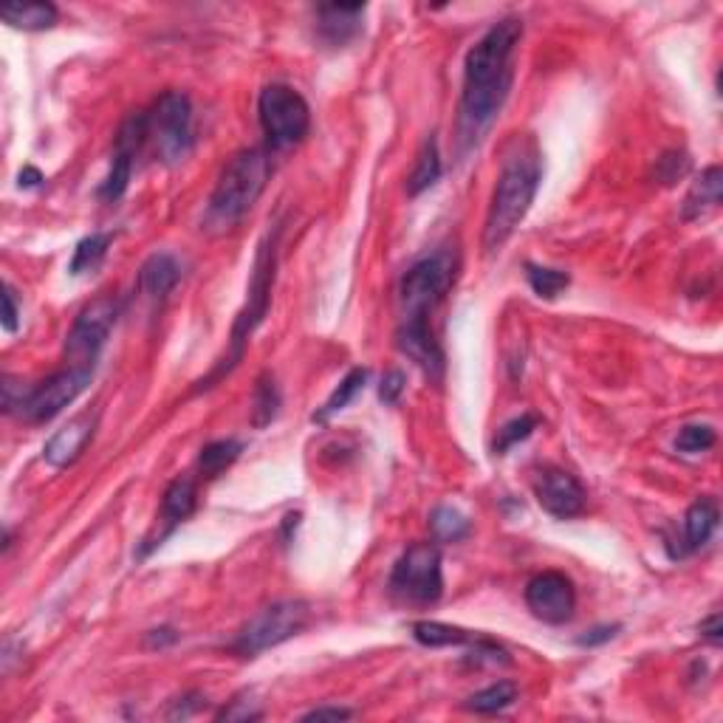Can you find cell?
<instances>
[{"mask_svg": "<svg viewBox=\"0 0 723 723\" xmlns=\"http://www.w3.org/2000/svg\"><path fill=\"white\" fill-rule=\"evenodd\" d=\"M278 244H280V224H274V229L266 233V238L260 240L258 255H255L252 266V280H249V292H246V306L240 308V314L233 323V337H229V353L221 365H215V371L206 379L199 382V391L213 387L215 379L226 376L244 359L246 346H249V337L258 331V326L269 314V303H272V289L274 278H278Z\"/></svg>", "mask_w": 723, "mask_h": 723, "instance_id": "obj_4", "label": "cell"}, {"mask_svg": "<svg viewBox=\"0 0 723 723\" xmlns=\"http://www.w3.org/2000/svg\"><path fill=\"white\" fill-rule=\"evenodd\" d=\"M258 718H263V712L252 710V703L246 707L244 701H233L218 712V721H258Z\"/></svg>", "mask_w": 723, "mask_h": 723, "instance_id": "obj_36", "label": "cell"}, {"mask_svg": "<svg viewBox=\"0 0 723 723\" xmlns=\"http://www.w3.org/2000/svg\"><path fill=\"white\" fill-rule=\"evenodd\" d=\"M365 382H368V368H353V371L348 373L342 382H339L337 391L328 396V402L323 405V410L314 413V421H317V425H326L328 418L337 416L339 410H346V407L351 405L353 398H357V393L365 387Z\"/></svg>", "mask_w": 723, "mask_h": 723, "instance_id": "obj_27", "label": "cell"}, {"mask_svg": "<svg viewBox=\"0 0 723 723\" xmlns=\"http://www.w3.org/2000/svg\"><path fill=\"white\" fill-rule=\"evenodd\" d=\"M430 529L432 534H436V540H441V543H461L464 538H470L472 523L459 509L439 506V509H432L430 515Z\"/></svg>", "mask_w": 723, "mask_h": 723, "instance_id": "obj_29", "label": "cell"}, {"mask_svg": "<svg viewBox=\"0 0 723 723\" xmlns=\"http://www.w3.org/2000/svg\"><path fill=\"white\" fill-rule=\"evenodd\" d=\"M116 319H120V300L111 294L91 300L80 312V317L74 319L71 331L66 337V368L88 373L97 371L100 353L116 326Z\"/></svg>", "mask_w": 723, "mask_h": 723, "instance_id": "obj_10", "label": "cell"}, {"mask_svg": "<svg viewBox=\"0 0 723 723\" xmlns=\"http://www.w3.org/2000/svg\"><path fill=\"white\" fill-rule=\"evenodd\" d=\"M0 21L9 23L12 29H21V32H46V29L57 26L60 12H57L54 3H46V0L3 3V7H0Z\"/></svg>", "mask_w": 723, "mask_h": 723, "instance_id": "obj_22", "label": "cell"}, {"mask_svg": "<svg viewBox=\"0 0 723 723\" xmlns=\"http://www.w3.org/2000/svg\"><path fill=\"white\" fill-rule=\"evenodd\" d=\"M721 199H723V173L721 167L712 165L692 181L690 193L684 199L681 215L687 221L701 218V215H707L710 210H718V206H721Z\"/></svg>", "mask_w": 723, "mask_h": 723, "instance_id": "obj_21", "label": "cell"}, {"mask_svg": "<svg viewBox=\"0 0 723 723\" xmlns=\"http://www.w3.org/2000/svg\"><path fill=\"white\" fill-rule=\"evenodd\" d=\"M441 173H444V165H441L439 139L430 136V139L421 145V154H418L416 167H413L410 179H407V195L416 199V195L427 193V190L441 179Z\"/></svg>", "mask_w": 723, "mask_h": 723, "instance_id": "obj_24", "label": "cell"}, {"mask_svg": "<svg viewBox=\"0 0 723 723\" xmlns=\"http://www.w3.org/2000/svg\"><path fill=\"white\" fill-rule=\"evenodd\" d=\"M540 181H543V159H540V150L534 142L518 145L515 154L506 156L504 170H500L498 184H495V193H492L489 213H486V255H495L498 249H504L506 240L523 224L531 204L538 199Z\"/></svg>", "mask_w": 723, "mask_h": 723, "instance_id": "obj_2", "label": "cell"}, {"mask_svg": "<svg viewBox=\"0 0 723 723\" xmlns=\"http://www.w3.org/2000/svg\"><path fill=\"white\" fill-rule=\"evenodd\" d=\"M687 170H690V159H687V156L664 154L662 159H658L656 176H658V181H664V184H676L681 176H687Z\"/></svg>", "mask_w": 723, "mask_h": 723, "instance_id": "obj_34", "label": "cell"}, {"mask_svg": "<svg viewBox=\"0 0 723 723\" xmlns=\"http://www.w3.org/2000/svg\"><path fill=\"white\" fill-rule=\"evenodd\" d=\"M280 413V387L274 382L272 373H260L258 385H255V402H252V425L263 430L266 425H272Z\"/></svg>", "mask_w": 723, "mask_h": 723, "instance_id": "obj_28", "label": "cell"}, {"mask_svg": "<svg viewBox=\"0 0 723 723\" xmlns=\"http://www.w3.org/2000/svg\"><path fill=\"white\" fill-rule=\"evenodd\" d=\"M179 642V633L176 631H170V628H159V631H150L147 633V647H170V644H176Z\"/></svg>", "mask_w": 723, "mask_h": 723, "instance_id": "obj_41", "label": "cell"}, {"mask_svg": "<svg viewBox=\"0 0 723 723\" xmlns=\"http://www.w3.org/2000/svg\"><path fill=\"white\" fill-rule=\"evenodd\" d=\"M413 639L418 644H425V647H432V651H439V647H475L478 642V633L464 631V628H455V624H444V622H416L413 624Z\"/></svg>", "mask_w": 723, "mask_h": 723, "instance_id": "obj_23", "label": "cell"}, {"mask_svg": "<svg viewBox=\"0 0 723 723\" xmlns=\"http://www.w3.org/2000/svg\"><path fill=\"white\" fill-rule=\"evenodd\" d=\"M391 591L407 605H436L444 594L441 551L432 543H416L396 560L391 574Z\"/></svg>", "mask_w": 723, "mask_h": 723, "instance_id": "obj_9", "label": "cell"}, {"mask_svg": "<svg viewBox=\"0 0 723 723\" xmlns=\"http://www.w3.org/2000/svg\"><path fill=\"white\" fill-rule=\"evenodd\" d=\"M715 441H718L715 427H710V425H687V427H681V432H678L676 450L687 452V455H698V452L712 450V447H715Z\"/></svg>", "mask_w": 723, "mask_h": 723, "instance_id": "obj_33", "label": "cell"}, {"mask_svg": "<svg viewBox=\"0 0 723 723\" xmlns=\"http://www.w3.org/2000/svg\"><path fill=\"white\" fill-rule=\"evenodd\" d=\"M93 373L77 371V368H63L54 376H48L46 382L34 385L26 391V398L21 405V416L34 421V425H43V421H52L57 413L66 410L74 398L80 396L88 385H91Z\"/></svg>", "mask_w": 723, "mask_h": 723, "instance_id": "obj_12", "label": "cell"}, {"mask_svg": "<svg viewBox=\"0 0 723 723\" xmlns=\"http://www.w3.org/2000/svg\"><path fill=\"white\" fill-rule=\"evenodd\" d=\"M308 617H312V611H308V605L303 599H280V602L266 605L263 611L255 613L240 628L233 642V653H238L240 658H255L260 653L272 651L278 644L306 631Z\"/></svg>", "mask_w": 723, "mask_h": 723, "instance_id": "obj_5", "label": "cell"}, {"mask_svg": "<svg viewBox=\"0 0 723 723\" xmlns=\"http://www.w3.org/2000/svg\"><path fill=\"white\" fill-rule=\"evenodd\" d=\"M260 127H263L266 145L272 150H285L308 136L312 127V108L303 100V93L292 86L274 82L266 86L258 100Z\"/></svg>", "mask_w": 723, "mask_h": 723, "instance_id": "obj_6", "label": "cell"}, {"mask_svg": "<svg viewBox=\"0 0 723 723\" xmlns=\"http://www.w3.org/2000/svg\"><path fill=\"white\" fill-rule=\"evenodd\" d=\"M195 506H199V492H195V484L190 478H176L173 484L165 489V498H161V529L159 540L156 545L165 543L187 518H193Z\"/></svg>", "mask_w": 723, "mask_h": 723, "instance_id": "obj_19", "label": "cell"}, {"mask_svg": "<svg viewBox=\"0 0 723 723\" xmlns=\"http://www.w3.org/2000/svg\"><path fill=\"white\" fill-rule=\"evenodd\" d=\"M534 498H538L540 509L549 511L551 518L571 520L583 515L588 495H585L583 484H579L568 470L560 466H543L534 478Z\"/></svg>", "mask_w": 723, "mask_h": 723, "instance_id": "obj_14", "label": "cell"}, {"mask_svg": "<svg viewBox=\"0 0 723 723\" xmlns=\"http://www.w3.org/2000/svg\"><path fill=\"white\" fill-rule=\"evenodd\" d=\"M617 624H605V628H594L591 633H585V636H579V644H583V647H597V644H605V642H611L613 636H617Z\"/></svg>", "mask_w": 723, "mask_h": 723, "instance_id": "obj_40", "label": "cell"}, {"mask_svg": "<svg viewBox=\"0 0 723 723\" xmlns=\"http://www.w3.org/2000/svg\"><path fill=\"white\" fill-rule=\"evenodd\" d=\"M515 698H518V687L511 681H498L486 687V690L475 692L466 701V710L478 712V715H495V712H504L506 707H511Z\"/></svg>", "mask_w": 723, "mask_h": 723, "instance_id": "obj_30", "label": "cell"}, {"mask_svg": "<svg viewBox=\"0 0 723 723\" xmlns=\"http://www.w3.org/2000/svg\"><path fill=\"white\" fill-rule=\"evenodd\" d=\"M534 427H538V416H531V413L511 418L509 425L500 427L498 436H495V452H498V455H506L511 447L529 439L531 432H534Z\"/></svg>", "mask_w": 723, "mask_h": 723, "instance_id": "obj_32", "label": "cell"}, {"mask_svg": "<svg viewBox=\"0 0 723 723\" xmlns=\"http://www.w3.org/2000/svg\"><path fill=\"white\" fill-rule=\"evenodd\" d=\"M97 425H100V416L91 410L74 416L71 421L54 432L52 439L46 441V447H43L46 464L54 466V470H66V466L77 464L82 452H86V447L91 444L93 436H97Z\"/></svg>", "mask_w": 723, "mask_h": 723, "instance_id": "obj_16", "label": "cell"}, {"mask_svg": "<svg viewBox=\"0 0 723 723\" xmlns=\"http://www.w3.org/2000/svg\"><path fill=\"white\" fill-rule=\"evenodd\" d=\"M351 710H342V707H317V710L306 712L303 721H348Z\"/></svg>", "mask_w": 723, "mask_h": 723, "instance_id": "obj_38", "label": "cell"}, {"mask_svg": "<svg viewBox=\"0 0 723 723\" xmlns=\"http://www.w3.org/2000/svg\"><path fill=\"white\" fill-rule=\"evenodd\" d=\"M523 37L518 18H504L470 48L464 63V91L459 108L461 154L478 147L495 120L500 116L506 97L515 82V52Z\"/></svg>", "mask_w": 723, "mask_h": 723, "instance_id": "obj_1", "label": "cell"}, {"mask_svg": "<svg viewBox=\"0 0 723 723\" xmlns=\"http://www.w3.org/2000/svg\"><path fill=\"white\" fill-rule=\"evenodd\" d=\"M21 314H18V303H14V292L12 285H7L3 289V328H7L9 334L18 331V326H21Z\"/></svg>", "mask_w": 723, "mask_h": 723, "instance_id": "obj_37", "label": "cell"}, {"mask_svg": "<svg viewBox=\"0 0 723 723\" xmlns=\"http://www.w3.org/2000/svg\"><path fill=\"white\" fill-rule=\"evenodd\" d=\"M365 3H323L317 7V37L326 46L342 48L362 34Z\"/></svg>", "mask_w": 723, "mask_h": 723, "instance_id": "obj_17", "label": "cell"}, {"mask_svg": "<svg viewBox=\"0 0 723 723\" xmlns=\"http://www.w3.org/2000/svg\"><path fill=\"white\" fill-rule=\"evenodd\" d=\"M396 348L405 353L410 362H416L430 379L439 382L444 376V351H441L439 339L430 331L427 317H410L402 319V326L396 331Z\"/></svg>", "mask_w": 723, "mask_h": 723, "instance_id": "obj_15", "label": "cell"}, {"mask_svg": "<svg viewBox=\"0 0 723 723\" xmlns=\"http://www.w3.org/2000/svg\"><path fill=\"white\" fill-rule=\"evenodd\" d=\"M111 244H113V233H93V235H88V238H82L80 244H77V249H74V258H71V263H68V272H71L74 278L97 272V269L102 266V260H105L108 246Z\"/></svg>", "mask_w": 723, "mask_h": 723, "instance_id": "obj_25", "label": "cell"}, {"mask_svg": "<svg viewBox=\"0 0 723 723\" xmlns=\"http://www.w3.org/2000/svg\"><path fill=\"white\" fill-rule=\"evenodd\" d=\"M43 173L41 170H37V167H23L21 170V181H18V187H21V190H34V187H41L43 184Z\"/></svg>", "mask_w": 723, "mask_h": 723, "instance_id": "obj_42", "label": "cell"}, {"mask_svg": "<svg viewBox=\"0 0 723 723\" xmlns=\"http://www.w3.org/2000/svg\"><path fill=\"white\" fill-rule=\"evenodd\" d=\"M269 176H272V156L266 147H246L226 161L218 184L206 201V233H226L238 226L263 195Z\"/></svg>", "mask_w": 723, "mask_h": 723, "instance_id": "obj_3", "label": "cell"}, {"mask_svg": "<svg viewBox=\"0 0 723 723\" xmlns=\"http://www.w3.org/2000/svg\"><path fill=\"white\" fill-rule=\"evenodd\" d=\"M150 139V127H147V113H133L122 122L120 133H116V142H113V159L111 170H108L105 181L100 187V199L108 204H116L122 195L127 193L133 179V167L139 159L142 147Z\"/></svg>", "mask_w": 723, "mask_h": 723, "instance_id": "obj_11", "label": "cell"}, {"mask_svg": "<svg viewBox=\"0 0 723 723\" xmlns=\"http://www.w3.org/2000/svg\"><path fill=\"white\" fill-rule=\"evenodd\" d=\"M150 139L156 142V154L167 167H179L193 154V102L184 91H165L156 100L154 111L147 113Z\"/></svg>", "mask_w": 723, "mask_h": 723, "instance_id": "obj_7", "label": "cell"}, {"mask_svg": "<svg viewBox=\"0 0 723 723\" xmlns=\"http://www.w3.org/2000/svg\"><path fill=\"white\" fill-rule=\"evenodd\" d=\"M526 605L540 622L565 624L577 611V588L563 571H543L526 585Z\"/></svg>", "mask_w": 723, "mask_h": 723, "instance_id": "obj_13", "label": "cell"}, {"mask_svg": "<svg viewBox=\"0 0 723 723\" xmlns=\"http://www.w3.org/2000/svg\"><path fill=\"white\" fill-rule=\"evenodd\" d=\"M455 272H459V260L447 249L413 263L398 283V303H402L405 319L427 317L439 306L455 283Z\"/></svg>", "mask_w": 723, "mask_h": 723, "instance_id": "obj_8", "label": "cell"}, {"mask_svg": "<svg viewBox=\"0 0 723 723\" xmlns=\"http://www.w3.org/2000/svg\"><path fill=\"white\" fill-rule=\"evenodd\" d=\"M526 280H529L531 292L543 300L560 297L571 283L568 274L560 272V269H549V266H534V263L526 266Z\"/></svg>", "mask_w": 723, "mask_h": 723, "instance_id": "obj_31", "label": "cell"}, {"mask_svg": "<svg viewBox=\"0 0 723 723\" xmlns=\"http://www.w3.org/2000/svg\"><path fill=\"white\" fill-rule=\"evenodd\" d=\"M698 631H701V636L707 639V642L721 644V642H723V622H721V613H712L710 619H703V622L698 624Z\"/></svg>", "mask_w": 723, "mask_h": 723, "instance_id": "obj_39", "label": "cell"}, {"mask_svg": "<svg viewBox=\"0 0 723 723\" xmlns=\"http://www.w3.org/2000/svg\"><path fill=\"white\" fill-rule=\"evenodd\" d=\"M181 280V263L170 252H156L145 260L139 272V289L150 303H161Z\"/></svg>", "mask_w": 723, "mask_h": 723, "instance_id": "obj_20", "label": "cell"}, {"mask_svg": "<svg viewBox=\"0 0 723 723\" xmlns=\"http://www.w3.org/2000/svg\"><path fill=\"white\" fill-rule=\"evenodd\" d=\"M718 523H721V509H718L715 498H698L696 504L684 515V545L676 557L692 554V551L703 549L715 534Z\"/></svg>", "mask_w": 723, "mask_h": 723, "instance_id": "obj_18", "label": "cell"}, {"mask_svg": "<svg viewBox=\"0 0 723 723\" xmlns=\"http://www.w3.org/2000/svg\"><path fill=\"white\" fill-rule=\"evenodd\" d=\"M240 452H244V444H240V441L235 439L213 441V444H206L204 450L199 452V472L204 478H218L221 472L229 470V466L240 459Z\"/></svg>", "mask_w": 723, "mask_h": 723, "instance_id": "obj_26", "label": "cell"}, {"mask_svg": "<svg viewBox=\"0 0 723 723\" xmlns=\"http://www.w3.org/2000/svg\"><path fill=\"white\" fill-rule=\"evenodd\" d=\"M402 393H405V373L387 371L385 376H382V385H379V398H382L385 405H396Z\"/></svg>", "mask_w": 723, "mask_h": 723, "instance_id": "obj_35", "label": "cell"}]
</instances>
